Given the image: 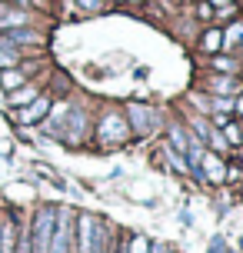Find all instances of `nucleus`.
<instances>
[{"label": "nucleus", "instance_id": "nucleus-1", "mask_svg": "<svg viewBox=\"0 0 243 253\" xmlns=\"http://www.w3.org/2000/svg\"><path fill=\"white\" fill-rule=\"evenodd\" d=\"M53 223H57V210H40L34 220V233H30V253H50V237Z\"/></svg>", "mask_w": 243, "mask_h": 253}, {"label": "nucleus", "instance_id": "nucleus-2", "mask_svg": "<svg viewBox=\"0 0 243 253\" xmlns=\"http://www.w3.org/2000/svg\"><path fill=\"white\" fill-rule=\"evenodd\" d=\"M50 253H70V216L60 213L53 223V237H50Z\"/></svg>", "mask_w": 243, "mask_h": 253}, {"label": "nucleus", "instance_id": "nucleus-3", "mask_svg": "<svg viewBox=\"0 0 243 253\" xmlns=\"http://www.w3.org/2000/svg\"><path fill=\"white\" fill-rule=\"evenodd\" d=\"M47 114H50V100H47V97H37L34 103H27L24 110L17 114V120H20V124H37V120H43Z\"/></svg>", "mask_w": 243, "mask_h": 253}, {"label": "nucleus", "instance_id": "nucleus-4", "mask_svg": "<svg viewBox=\"0 0 243 253\" xmlns=\"http://www.w3.org/2000/svg\"><path fill=\"white\" fill-rule=\"evenodd\" d=\"M100 137L103 140H123V137H127V124H123V117H117V114H107V117H103Z\"/></svg>", "mask_w": 243, "mask_h": 253}, {"label": "nucleus", "instance_id": "nucleus-5", "mask_svg": "<svg viewBox=\"0 0 243 253\" xmlns=\"http://www.w3.org/2000/svg\"><path fill=\"white\" fill-rule=\"evenodd\" d=\"M200 167L206 170V180H213V183H223L227 180V167H223V160H220L217 153H203Z\"/></svg>", "mask_w": 243, "mask_h": 253}, {"label": "nucleus", "instance_id": "nucleus-6", "mask_svg": "<svg viewBox=\"0 0 243 253\" xmlns=\"http://www.w3.org/2000/svg\"><path fill=\"white\" fill-rule=\"evenodd\" d=\"M27 24V13L24 10H0V30H13V27H24Z\"/></svg>", "mask_w": 243, "mask_h": 253}, {"label": "nucleus", "instance_id": "nucleus-7", "mask_svg": "<svg viewBox=\"0 0 243 253\" xmlns=\"http://www.w3.org/2000/svg\"><path fill=\"white\" fill-rule=\"evenodd\" d=\"M3 43H13V47H17V43H37L40 40V34H34V30H7V34H3Z\"/></svg>", "mask_w": 243, "mask_h": 253}, {"label": "nucleus", "instance_id": "nucleus-8", "mask_svg": "<svg viewBox=\"0 0 243 253\" xmlns=\"http://www.w3.org/2000/svg\"><path fill=\"white\" fill-rule=\"evenodd\" d=\"M0 253H13V223L0 220Z\"/></svg>", "mask_w": 243, "mask_h": 253}, {"label": "nucleus", "instance_id": "nucleus-9", "mask_svg": "<svg viewBox=\"0 0 243 253\" xmlns=\"http://www.w3.org/2000/svg\"><path fill=\"white\" fill-rule=\"evenodd\" d=\"M0 87L7 90V93L17 90V87H24V74H20V70H3V74H0Z\"/></svg>", "mask_w": 243, "mask_h": 253}, {"label": "nucleus", "instance_id": "nucleus-10", "mask_svg": "<svg viewBox=\"0 0 243 253\" xmlns=\"http://www.w3.org/2000/svg\"><path fill=\"white\" fill-rule=\"evenodd\" d=\"M210 90H213V93H237L240 84H237L233 77H217V80H210Z\"/></svg>", "mask_w": 243, "mask_h": 253}, {"label": "nucleus", "instance_id": "nucleus-11", "mask_svg": "<svg viewBox=\"0 0 243 253\" xmlns=\"http://www.w3.org/2000/svg\"><path fill=\"white\" fill-rule=\"evenodd\" d=\"M17 60H20V53H17V47H13V43H3V40H0V67L7 70V67H13Z\"/></svg>", "mask_w": 243, "mask_h": 253}, {"label": "nucleus", "instance_id": "nucleus-12", "mask_svg": "<svg viewBox=\"0 0 243 253\" xmlns=\"http://www.w3.org/2000/svg\"><path fill=\"white\" fill-rule=\"evenodd\" d=\"M34 100H37V90H34V87H20L17 93H10L13 107H24V103H34Z\"/></svg>", "mask_w": 243, "mask_h": 253}, {"label": "nucleus", "instance_id": "nucleus-13", "mask_svg": "<svg viewBox=\"0 0 243 253\" xmlns=\"http://www.w3.org/2000/svg\"><path fill=\"white\" fill-rule=\"evenodd\" d=\"M130 117H133V124H137V130H150V110H140V107H130Z\"/></svg>", "mask_w": 243, "mask_h": 253}, {"label": "nucleus", "instance_id": "nucleus-14", "mask_svg": "<svg viewBox=\"0 0 243 253\" xmlns=\"http://www.w3.org/2000/svg\"><path fill=\"white\" fill-rule=\"evenodd\" d=\"M203 140H210V147H213V150H217V153H223V150H227V147H230V143L223 140V133H220V130H213V126H210V133H206Z\"/></svg>", "mask_w": 243, "mask_h": 253}, {"label": "nucleus", "instance_id": "nucleus-15", "mask_svg": "<svg viewBox=\"0 0 243 253\" xmlns=\"http://www.w3.org/2000/svg\"><path fill=\"white\" fill-rule=\"evenodd\" d=\"M203 47L206 50H220V47H223V34H220V30H206L203 34Z\"/></svg>", "mask_w": 243, "mask_h": 253}, {"label": "nucleus", "instance_id": "nucleus-16", "mask_svg": "<svg viewBox=\"0 0 243 253\" xmlns=\"http://www.w3.org/2000/svg\"><path fill=\"white\" fill-rule=\"evenodd\" d=\"M166 157H170V164L177 167L180 173H190V164H187V160L180 157V150H166Z\"/></svg>", "mask_w": 243, "mask_h": 253}, {"label": "nucleus", "instance_id": "nucleus-17", "mask_svg": "<svg viewBox=\"0 0 243 253\" xmlns=\"http://www.w3.org/2000/svg\"><path fill=\"white\" fill-rule=\"evenodd\" d=\"M243 40V24H233L230 30H227V37H223V43H240Z\"/></svg>", "mask_w": 243, "mask_h": 253}, {"label": "nucleus", "instance_id": "nucleus-18", "mask_svg": "<svg viewBox=\"0 0 243 253\" xmlns=\"http://www.w3.org/2000/svg\"><path fill=\"white\" fill-rule=\"evenodd\" d=\"M170 137H173V147H177L180 153L187 150V143H190V140L183 137V130H180V126H173V130H170Z\"/></svg>", "mask_w": 243, "mask_h": 253}, {"label": "nucleus", "instance_id": "nucleus-19", "mask_svg": "<svg viewBox=\"0 0 243 253\" xmlns=\"http://www.w3.org/2000/svg\"><path fill=\"white\" fill-rule=\"evenodd\" d=\"M223 140H227V143H240V126H227V130H223Z\"/></svg>", "mask_w": 243, "mask_h": 253}, {"label": "nucleus", "instance_id": "nucleus-20", "mask_svg": "<svg viewBox=\"0 0 243 253\" xmlns=\"http://www.w3.org/2000/svg\"><path fill=\"white\" fill-rule=\"evenodd\" d=\"M213 67H217V70H233V60H227V57H217V60H213Z\"/></svg>", "mask_w": 243, "mask_h": 253}, {"label": "nucleus", "instance_id": "nucleus-21", "mask_svg": "<svg viewBox=\"0 0 243 253\" xmlns=\"http://www.w3.org/2000/svg\"><path fill=\"white\" fill-rule=\"evenodd\" d=\"M83 10H100V0H77Z\"/></svg>", "mask_w": 243, "mask_h": 253}, {"label": "nucleus", "instance_id": "nucleus-22", "mask_svg": "<svg viewBox=\"0 0 243 253\" xmlns=\"http://www.w3.org/2000/svg\"><path fill=\"white\" fill-rule=\"evenodd\" d=\"M17 253H30V237H20V243H17Z\"/></svg>", "mask_w": 243, "mask_h": 253}, {"label": "nucleus", "instance_id": "nucleus-23", "mask_svg": "<svg viewBox=\"0 0 243 253\" xmlns=\"http://www.w3.org/2000/svg\"><path fill=\"white\" fill-rule=\"evenodd\" d=\"M133 253H147V240H133Z\"/></svg>", "mask_w": 243, "mask_h": 253}, {"label": "nucleus", "instance_id": "nucleus-24", "mask_svg": "<svg viewBox=\"0 0 243 253\" xmlns=\"http://www.w3.org/2000/svg\"><path fill=\"white\" fill-rule=\"evenodd\" d=\"M233 110H237V114H243V97H240L237 103H233Z\"/></svg>", "mask_w": 243, "mask_h": 253}, {"label": "nucleus", "instance_id": "nucleus-25", "mask_svg": "<svg viewBox=\"0 0 243 253\" xmlns=\"http://www.w3.org/2000/svg\"><path fill=\"white\" fill-rule=\"evenodd\" d=\"M0 10H3V3H0Z\"/></svg>", "mask_w": 243, "mask_h": 253}, {"label": "nucleus", "instance_id": "nucleus-26", "mask_svg": "<svg viewBox=\"0 0 243 253\" xmlns=\"http://www.w3.org/2000/svg\"><path fill=\"white\" fill-rule=\"evenodd\" d=\"M240 247H243V240H240Z\"/></svg>", "mask_w": 243, "mask_h": 253}]
</instances>
